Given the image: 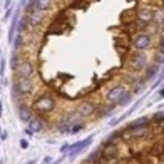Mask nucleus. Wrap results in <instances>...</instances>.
I'll return each mask as SVG.
<instances>
[{"label":"nucleus","instance_id":"1","mask_svg":"<svg viewBox=\"0 0 164 164\" xmlns=\"http://www.w3.org/2000/svg\"><path fill=\"white\" fill-rule=\"evenodd\" d=\"M54 107H55V99L50 96H40L39 99L34 102V109H35V112H39V114L50 112Z\"/></svg>","mask_w":164,"mask_h":164},{"label":"nucleus","instance_id":"2","mask_svg":"<svg viewBox=\"0 0 164 164\" xmlns=\"http://www.w3.org/2000/svg\"><path fill=\"white\" fill-rule=\"evenodd\" d=\"M92 141H94V136H87L85 139H82V141H77V142H72V146H71V149H69V158H76L77 154H80L82 151L85 149V147H89L92 144Z\"/></svg>","mask_w":164,"mask_h":164},{"label":"nucleus","instance_id":"3","mask_svg":"<svg viewBox=\"0 0 164 164\" xmlns=\"http://www.w3.org/2000/svg\"><path fill=\"white\" fill-rule=\"evenodd\" d=\"M35 72V67L30 60H20L19 67H17V74L19 77H24V79H30Z\"/></svg>","mask_w":164,"mask_h":164},{"label":"nucleus","instance_id":"4","mask_svg":"<svg viewBox=\"0 0 164 164\" xmlns=\"http://www.w3.org/2000/svg\"><path fill=\"white\" fill-rule=\"evenodd\" d=\"M149 45H151V35L149 34L141 32V34L136 35V39H134V49L137 52H142L146 49H149Z\"/></svg>","mask_w":164,"mask_h":164},{"label":"nucleus","instance_id":"5","mask_svg":"<svg viewBox=\"0 0 164 164\" xmlns=\"http://www.w3.org/2000/svg\"><path fill=\"white\" fill-rule=\"evenodd\" d=\"M127 94V89L124 87V85H116V87H112L107 94V101L114 102V104H117L119 101L122 99V97Z\"/></svg>","mask_w":164,"mask_h":164},{"label":"nucleus","instance_id":"6","mask_svg":"<svg viewBox=\"0 0 164 164\" xmlns=\"http://www.w3.org/2000/svg\"><path fill=\"white\" fill-rule=\"evenodd\" d=\"M19 20H20V9H15V14L12 15V20H10V28H9V44H14V34L17 30V25H19Z\"/></svg>","mask_w":164,"mask_h":164},{"label":"nucleus","instance_id":"7","mask_svg":"<svg viewBox=\"0 0 164 164\" xmlns=\"http://www.w3.org/2000/svg\"><path fill=\"white\" fill-rule=\"evenodd\" d=\"M14 84L19 87L20 94H28L32 89H34L32 80H30V79H24V77H17V80H14Z\"/></svg>","mask_w":164,"mask_h":164},{"label":"nucleus","instance_id":"8","mask_svg":"<svg viewBox=\"0 0 164 164\" xmlns=\"http://www.w3.org/2000/svg\"><path fill=\"white\" fill-rule=\"evenodd\" d=\"M17 110H19V119H20L22 122H27V124H28V122H30L32 119H34L32 109L28 107V106H25V104H20Z\"/></svg>","mask_w":164,"mask_h":164},{"label":"nucleus","instance_id":"9","mask_svg":"<svg viewBox=\"0 0 164 164\" xmlns=\"http://www.w3.org/2000/svg\"><path fill=\"white\" fill-rule=\"evenodd\" d=\"M27 129H30V131H32V134H35V132H42V131L45 129V122H44L42 119L34 117L30 122H28Z\"/></svg>","mask_w":164,"mask_h":164},{"label":"nucleus","instance_id":"10","mask_svg":"<svg viewBox=\"0 0 164 164\" xmlns=\"http://www.w3.org/2000/svg\"><path fill=\"white\" fill-rule=\"evenodd\" d=\"M136 17L139 22H142V24H149L151 20H153V10L151 9H139L137 10V14H136Z\"/></svg>","mask_w":164,"mask_h":164},{"label":"nucleus","instance_id":"11","mask_svg":"<svg viewBox=\"0 0 164 164\" xmlns=\"http://www.w3.org/2000/svg\"><path fill=\"white\" fill-rule=\"evenodd\" d=\"M64 122H67V124H71V126H76V124H82V116L77 110H74V112L71 114H67V116L64 117Z\"/></svg>","mask_w":164,"mask_h":164},{"label":"nucleus","instance_id":"12","mask_svg":"<svg viewBox=\"0 0 164 164\" xmlns=\"http://www.w3.org/2000/svg\"><path fill=\"white\" fill-rule=\"evenodd\" d=\"M94 110H96V106H94L92 102H82L77 112H79L82 117H85V116H91V114L94 112Z\"/></svg>","mask_w":164,"mask_h":164},{"label":"nucleus","instance_id":"13","mask_svg":"<svg viewBox=\"0 0 164 164\" xmlns=\"http://www.w3.org/2000/svg\"><path fill=\"white\" fill-rule=\"evenodd\" d=\"M117 154H119V147H117L116 144H107V146H104L102 156H104L106 159H109V158H117Z\"/></svg>","mask_w":164,"mask_h":164},{"label":"nucleus","instance_id":"14","mask_svg":"<svg viewBox=\"0 0 164 164\" xmlns=\"http://www.w3.org/2000/svg\"><path fill=\"white\" fill-rule=\"evenodd\" d=\"M131 62H132L134 69H142V67H146V55L139 52V54L132 55V59H131Z\"/></svg>","mask_w":164,"mask_h":164},{"label":"nucleus","instance_id":"15","mask_svg":"<svg viewBox=\"0 0 164 164\" xmlns=\"http://www.w3.org/2000/svg\"><path fill=\"white\" fill-rule=\"evenodd\" d=\"M27 17H28V22H30L32 25H39V24L44 20V12H40V10H34L32 14H28Z\"/></svg>","mask_w":164,"mask_h":164},{"label":"nucleus","instance_id":"16","mask_svg":"<svg viewBox=\"0 0 164 164\" xmlns=\"http://www.w3.org/2000/svg\"><path fill=\"white\" fill-rule=\"evenodd\" d=\"M127 131L132 137H142L149 132V127L147 126H141V127H134V129H127Z\"/></svg>","mask_w":164,"mask_h":164},{"label":"nucleus","instance_id":"17","mask_svg":"<svg viewBox=\"0 0 164 164\" xmlns=\"http://www.w3.org/2000/svg\"><path fill=\"white\" fill-rule=\"evenodd\" d=\"M158 71H159V65L153 64L149 69H147V72H146V80H153L156 77V74H158Z\"/></svg>","mask_w":164,"mask_h":164},{"label":"nucleus","instance_id":"18","mask_svg":"<svg viewBox=\"0 0 164 164\" xmlns=\"http://www.w3.org/2000/svg\"><path fill=\"white\" fill-rule=\"evenodd\" d=\"M147 124H149V119H147V117H141V119H137V121L131 122V124L127 126V129H134V127H141V126H147Z\"/></svg>","mask_w":164,"mask_h":164},{"label":"nucleus","instance_id":"19","mask_svg":"<svg viewBox=\"0 0 164 164\" xmlns=\"http://www.w3.org/2000/svg\"><path fill=\"white\" fill-rule=\"evenodd\" d=\"M27 25H28V17H27V15L20 17V20H19V25H17V34H20V35H22V32L27 28Z\"/></svg>","mask_w":164,"mask_h":164},{"label":"nucleus","instance_id":"20","mask_svg":"<svg viewBox=\"0 0 164 164\" xmlns=\"http://www.w3.org/2000/svg\"><path fill=\"white\" fill-rule=\"evenodd\" d=\"M50 5H52V2H49V0H37L35 2V10L44 12V10H47Z\"/></svg>","mask_w":164,"mask_h":164},{"label":"nucleus","instance_id":"21","mask_svg":"<svg viewBox=\"0 0 164 164\" xmlns=\"http://www.w3.org/2000/svg\"><path fill=\"white\" fill-rule=\"evenodd\" d=\"M19 64H20V57L17 52H12V55H10V67L14 69V71H17V67H19Z\"/></svg>","mask_w":164,"mask_h":164},{"label":"nucleus","instance_id":"22","mask_svg":"<svg viewBox=\"0 0 164 164\" xmlns=\"http://www.w3.org/2000/svg\"><path fill=\"white\" fill-rule=\"evenodd\" d=\"M131 99H132V94H131V92H127V94H126V96H124V97H122V99H121V101H119V102H117V104H116V106H127Z\"/></svg>","mask_w":164,"mask_h":164},{"label":"nucleus","instance_id":"23","mask_svg":"<svg viewBox=\"0 0 164 164\" xmlns=\"http://www.w3.org/2000/svg\"><path fill=\"white\" fill-rule=\"evenodd\" d=\"M20 44H22V35H20V34H17V35H15L14 44H12V45H14V49H15V52H17L19 49H20Z\"/></svg>","mask_w":164,"mask_h":164},{"label":"nucleus","instance_id":"24","mask_svg":"<svg viewBox=\"0 0 164 164\" xmlns=\"http://www.w3.org/2000/svg\"><path fill=\"white\" fill-rule=\"evenodd\" d=\"M80 129H84V122H82V124H76V126H72V127H71V132H69V134H72V136H74V134L80 132Z\"/></svg>","mask_w":164,"mask_h":164},{"label":"nucleus","instance_id":"25","mask_svg":"<svg viewBox=\"0 0 164 164\" xmlns=\"http://www.w3.org/2000/svg\"><path fill=\"white\" fill-rule=\"evenodd\" d=\"M12 97H14V99H20V97H22V94H20V91H19V87L17 85H12Z\"/></svg>","mask_w":164,"mask_h":164},{"label":"nucleus","instance_id":"26","mask_svg":"<svg viewBox=\"0 0 164 164\" xmlns=\"http://www.w3.org/2000/svg\"><path fill=\"white\" fill-rule=\"evenodd\" d=\"M3 76H5V59H0V77L3 79Z\"/></svg>","mask_w":164,"mask_h":164},{"label":"nucleus","instance_id":"27","mask_svg":"<svg viewBox=\"0 0 164 164\" xmlns=\"http://www.w3.org/2000/svg\"><path fill=\"white\" fill-rule=\"evenodd\" d=\"M71 146H72V144H69V142H67V144H64L62 147H60V153H62V156H65V153H69Z\"/></svg>","mask_w":164,"mask_h":164},{"label":"nucleus","instance_id":"28","mask_svg":"<svg viewBox=\"0 0 164 164\" xmlns=\"http://www.w3.org/2000/svg\"><path fill=\"white\" fill-rule=\"evenodd\" d=\"M7 137H9V132H7L5 129H0V139H2V141H7Z\"/></svg>","mask_w":164,"mask_h":164},{"label":"nucleus","instance_id":"29","mask_svg":"<svg viewBox=\"0 0 164 164\" xmlns=\"http://www.w3.org/2000/svg\"><path fill=\"white\" fill-rule=\"evenodd\" d=\"M20 147H22V149H28V141L27 139H20Z\"/></svg>","mask_w":164,"mask_h":164},{"label":"nucleus","instance_id":"30","mask_svg":"<svg viewBox=\"0 0 164 164\" xmlns=\"http://www.w3.org/2000/svg\"><path fill=\"white\" fill-rule=\"evenodd\" d=\"M54 162V159H52V156H45V158L42 159V164H52Z\"/></svg>","mask_w":164,"mask_h":164},{"label":"nucleus","instance_id":"31","mask_svg":"<svg viewBox=\"0 0 164 164\" xmlns=\"http://www.w3.org/2000/svg\"><path fill=\"white\" fill-rule=\"evenodd\" d=\"M162 119H164V112H158V114H154L153 121H162Z\"/></svg>","mask_w":164,"mask_h":164},{"label":"nucleus","instance_id":"32","mask_svg":"<svg viewBox=\"0 0 164 164\" xmlns=\"http://www.w3.org/2000/svg\"><path fill=\"white\" fill-rule=\"evenodd\" d=\"M164 97V84H162V87H161V91L158 92V99H162Z\"/></svg>","mask_w":164,"mask_h":164},{"label":"nucleus","instance_id":"33","mask_svg":"<svg viewBox=\"0 0 164 164\" xmlns=\"http://www.w3.org/2000/svg\"><path fill=\"white\" fill-rule=\"evenodd\" d=\"M64 158H65V156H60V158H59V159H57V161H54V162H52V164H60V162H62V161H64Z\"/></svg>","mask_w":164,"mask_h":164},{"label":"nucleus","instance_id":"34","mask_svg":"<svg viewBox=\"0 0 164 164\" xmlns=\"http://www.w3.org/2000/svg\"><path fill=\"white\" fill-rule=\"evenodd\" d=\"M24 132H25V134H27L28 137H30V136H34V134H32V131H30V129H24Z\"/></svg>","mask_w":164,"mask_h":164},{"label":"nucleus","instance_id":"35","mask_svg":"<svg viewBox=\"0 0 164 164\" xmlns=\"http://www.w3.org/2000/svg\"><path fill=\"white\" fill-rule=\"evenodd\" d=\"M2 114H3V104H2V101H0V117H2Z\"/></svg>","mask_w":164,"mask_h":164},{"label":"nucleus","instance_id":"36","mask_svg":"<svg viewBox=\"0 0 164 164\" xmlns=\"http://www.w3.org/2000/svg\"><path fill=\"white\" fill-rule=\"evenodd\" d=\"M37 161H35V159H30V161H27V162H24V164H35Z\"/></svg>","mask_w":164,"mask_h":164},{"label":"nucleus","instance_id":"37","mask_svg":"<svg viewBox=\"0 0 164 164\" xmlns=\"http://www.w3.org/2000/svg\"><path fill=\"white\" fill-rule=\"evenodd\" d=\"M161 44L164 45V34H162V37H161Z\"/></svg>","mask_w":164,"mask_h":164},{"label":"nucleus","instance_id":"38","mask_svg":"<svg viewBox=\"0 0 164 164\" xmlns=\"http://www.w3.org/2000/svg\"><path fill=\"white\" fill-rule=\"evenodd\" d=\"M96 164H107V162H96Z\"/></svg>","mask_w":164,"mask_h":164},{"label":"nucleus","instance_id":"39","mask_svg":"<svg viewBox=\"0 0 164 164\" xmlns=\"http://www.w3.org/2000/svg\"><path fill=\"white\" fill-rule=\"evenodd\" d=\"M162 30H164V20H162Z\"/></svg>","mask_w":164,"mask_h":164},{"label":"nucleus","instance_id":"40","mask_svg":"<svg viewBox=\"0 0 164 164\" xmlns=\"http://www.w3.org/2000/svg\"><path fill=\"white\" fill-rule=\"evenodd\" d=\"M0 164H3V161H0Z\"/></svg>","mask_w":164,"mask_h":164},{"label":"nucleus","instance_id":"41","mask_svg":"<svg viewBox=\"0 0 164 164\" xmlns=\"http://www.w3.org/2000/svg\"><path fill=\"white\" fill-rule=\"evenodd\" d=\"M0 59H2V55H0Z\"/></svg>","mask_w":164,"mask_h":164}]
</instances>
